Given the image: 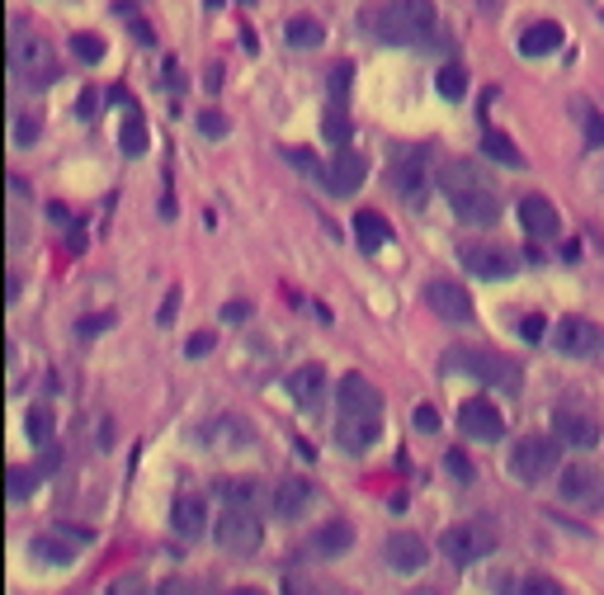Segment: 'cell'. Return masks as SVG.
Returning a JSON list of instances; mask_svg holds the SVG:
<instances>
[{
    "instance_id": "4316f807",
    "label": "cell",
    "mask_w": 604,
    "mask_h": 595,
    "mask_svg": "<svg viewBox=\"0 0 604 595\" xmlns=\"http://www.w3.org/2000/svg\"><path fill=\"white\" fill-rule=\"evenodd\" d=\"M218 497L227 501V510H256L265 501V487L251 478H237V482H218Z\"/></svg>"
},
{
    "instance_id": "ab89813d",
    "label": "cell",
    "mask_w": 604,
    "mask_h": 595,
    "mask_svg": "<svg viewBox=\"0 0 604 595\" xmlns=\"http://www.w3.org/2000/svg\"><path fill=\"white\" fill-rule=\"evenodd\" d=\"M199 133H203V137H213V142L227 137V118H222L218 109H203V114H199Z\"/></svg>"
},
{
    "instance_id": "7402d4cb",
    "label": "cell",
    "mask_w": 604,
    "mask_h": 595,
    "mask_svg": "<svg viewBox=\"0 0 604 595\" xmlns=\"http://www.w3.org/2000/svg\"><path fill=\"white\" fill-rule=\"evenodd\" d=\"M171 529L180 539H203L208 535V510L199 497H180L175 510H171Z\"/></svg>"
},
{
    "instance_id": "60d3db41",
    "label": "cell",
    "mask_w": 604,
    "mask_h": 595,
    "mask_svg": "<svg viewBox=\"0 0 604 595\" xmlns=\"http://www.w3.org/2000/svg\"><path fill=\"white\" fill-rule=\"evenodd\" d=\"M411 425L415 430H421V435H434V430H440V412H434V406H415V412H411Z\"/></svg>"
},
{
    "instance_id": "836d02e7",
    "label": "cell",
    "mask_w": 604,
    "mask_h": 595,
    "mask_svg": "<svg viewBox=\"0 0 604 595\" xmlns=\"http://www.w3.org/2000/svg\"><path fill=\"white\" fill-rule=\"evenodd\" d=\"M434 86H440L444 99H463V95H468V71H463V67H444Z\"/></svg>"
},
{
    "instance_id": "f546056e",
    "label": "cell",
    "mask_w": 604,
    "mask_h": 595,
    "mask_svg": "<svg viewBox=\"0 0 604 595\" xmlns=\"http://www.w3.org/2000/svg\"><path fill=\"white\" fill-rule=\"evenodd\" d=\"M283 161H288V166H298L307 180H317L321 190H326V180H330V166H321V161L311 156L307 147H283Z\"/></svg>"
},
{
    "instance_id": "5bb4252c",
    "label": "cell",
    "mask_w": 604,
    "mask_h": 595,
    "mask_svg": "<svg viewBox=\"0 0 604 595\" xmlns=\"http://www.w3.org/2000/svg\"><path fill=\"white\" fill-rule=\"evenodd\" d=\"M425 302H430V312L434 317H444V321H472V298L458 289V284H449V279H430L425 284Z\"/></svg>"
},
{
    "instance_id": "6da1fadb",
    "label": "cell",
    "mask_w": 604,
    "mask_h": 595,
    "mask_svg": "<svg viewBox=\"0 0 604 595\" xmlns=\"http://www.w3.org/2000/svg\"><path fill=\"white\" fill-rule=\"evenodd\" d=\"M440 190L449 199V209L458 213V222H468V228H496L501 222V199L487 184V175L468 166V161H449L440 171Z\"/></svg>"
},
{
    "instance_id": "7a4b0ae2",
    "label": "cell",
    "mask_w": 604,
    "mask_h": 595,
    "mask_svg": "<svg viewBox=\"0 0 604 595\" xmlns=\"http://www.w3.org/2000/svg\"><path fill=\"white\" fill-rule=\"evenodd\" d=\"M430 29H434V0H392V5L378 14V38L392 48L421 43Z\"/></svg>"
},
{
    "instance_id": "db71d44e",
    "label": "cell",
    "mask_w": 604,
    "mask_h": 595,
    "mask_svg": "<svg viewBox=\"0 0 604 595\" xmlns=\"http://www.w3.org/2000/svg\"><path fill=\"white\" fill-rule=\"evenodd\" d=\"M203 86H208V90H218V86H222V67L208 71V76H203Z\"/></svg>"
},
{
    "instance_id": "7dc6e473",
    "label": "cell",
    "mask_w": 604,
    "mask_h": 595,
    "mask_svg": "<svg viewBox=\"0 0 604 595\" xmlns=\"http://www.w3.org/2000/svg\"><path fill=\"white\" fill-rule=\"evenodd\" d=\"M208 350H213V336H194L190 345H184V355H190V359H203Z\"/></svg>"
},
{
    "instance_id": "f1b7e54d",
    "label": "cell",
    "mask_w": 604,
    "mask_h": 595,
    "mask_svg": "<svg viewBox=\"0 0 604 595\" xmlns=\"http://www.w3.org/2000/svg\"><path fill=\"white\" fill-rule=\"evenodd\" d=\"M482 152L491 161H501V166H510V171H525V152H519L510 137H501V133H487L482 137Z\"/></svg>"
},
{
    "instance_id": "d4e9b609",
    "label": "cell",
    "mask_w": 604,
    "mask_h": 595,
    "mask_svg": "<svg viewBox=\"0 0 604 595\" xmlns=\"http://www.w3.org/2000/svg\"><path fill=\"white\" fill-rule=\"evenodd\" d=\"M557 48H562V24H553V19H538V24L519 33V52L525 57H548Z\"/></svg>"
},
{
    "instance_id": "2e32d148",
    "label": "cell",
    "mask_w": 604,
    "mask_h": 595,
    "mask_svg": "<svg viewBox=\"0 0 604 595\" xmlns=\"http://www.w3.org/2000/svg\"><path fill=\"white\" fill-rule=\"evenodd\" d=\"M340 412L383 416V393H378V387H373L364 374H345V378H340Z\"/></svg>"
},
{
    "instance_id": "e575fe53",
    "label": "cell",
    "mask_w": 604,
    "mask_h": 595,
    "mask_svg": "<svg viewBox=\"0 0 604 595\" xmlns=\"http://www.w3.org/2000/svg\"><path fill=\"white\" fill-rule=\"evenodd\" d=\"M71 52L86 61V67H95V61H104V38L99 33H76L71 38Z\"/></svg>"
},
{
    "instance_id": "3957f363",
    "label": "cell",
    "mask_w": 604,
    "mask_h": 595,
    "mask_svg": "<svg viewBox=\"0 0 604 595\" xmlns=\"http://www.w3.org/2000/svg\"><path fill=\"white\" fill-rule=\"evenodd\" d=\"M10 67L29 80V86H52V76H57V61H52V48H48V38L43 33H33L24 24H14L10 33Z\"/></svg>"
},
{
    "instance_id": "f5cc1de1",
    "label": "cell",
    "mask_w": 604,
    "mask_h": 595,
    "mask_svg": "<svg viewBox=\"0 0 604 595\" xmlns=\"http://www.w3.org/2000/svg\"><path fill=\"white\" fill-rule=\"evenodd\" d=\"M57 529H61L71 544H90V529H76V525H57Z\"/></svg>"
},
{
    "instance_id": "681fc988",
    "label": "cell",
    "mask_w": 604,
    "mask_h": 595,
    "mask_svg": "<svg viewBox=\"0 0 604 595\" xmlns=\"http://www.w3.org/2000/svg\"><path fill=\"white\" fill-rule=\"evenodd\" d=\"M246 317H251V307H246V302H227L222 307V321H246Z\"/></svg>"
},
{
    "instance_id": "4dcf8cb0",
    "label": "cell",
    "mask_w": 604,
    "mask_h": 595,
    "mask_svg": "<svg viewBox=\"0 0 604 595\" xmlns=\"http://www.w3.org/2000/svg\"><path fill=\"white\" fill-rule=\"evenodd\" d=\"M118 147H123V156H142V152H147V123H142V114H128V118H123Z\"/></svg>"
},
{
    "instance_id": "8992f818",
    "label": "cell",
    "mask_w": 604,
    "mask_h": 595,
    "mask_svg": "<svg viewBox=\"0 0 604 595\" xmlns=\"http://www.w3.org/2000/svg\"><path fill=\"white\" fill-rule=\"evenodd\" d=\"M213 539H218L222 553H232V558H251V553L265 544L260 516L256 510H227V516L213 525Z\"/></svg>"
},
{
    "instance_id": "d590c367",
    "label": "cell",
    "mask_w": 604,
    "mask_h": 595,
    "mask_svg": "<svg viewBox=\"0 0 604 595\" xmlns=\"http://www.w3.org/2000/svg\"><path fill=\"white\" fill-rule=\"evenodd\" d=\"M321 133H326V142H330V147H349V118L340 114V109H330L326 114V123H321Z\"/></svg>"
},
{
    "instance_id": "1f68e13d",
    "label": "cell",
    "mask_w": 604,
    "mask_h": 595,
    "mask_svg": "<svg viewBox=\"0 0 604 595\" xmlns=\"http://www.w3.org/2000/svg\"><path fill=\"white\" fill-rule=\"evenodd\" d=\"M52 406H43V402H38V406H29V421H24V430H29V440L33 444H48L52 440Z\"/></svg>"
},
{
    "instance_id": "8fae6325",
    "label": "cell",
    "mask_w": 604,
    "mask_h": 595,
    "mask_svg": "<svg viewBox=\"0 0 604 595\" xmlns=\"http://www.w3.org/2000/svg\"><path fill=\"white\" fill-rule=\"evenodd\" d=\"M383 558L392 572H402V577H411V572H421L430 562V548L421 535H411V529H392V535L383 539Z\"/></svg>"
},
{
    "instance_id": "6f0895ef",
    "label": "cell",
    "mask_w": 604,
    "mask_h": 595,
    "mask_svg": "<svg viewBox=\"0 0 604 595\" xmlns=\"http://www.w3.org/2000/svg\"><path fill=\"white\" fill-rule=\"evenodd\" d=\"M411 595H434V590H411Z\"/></svg>"
},
{
    "instance_id": "7c38bea8",
    "label": "cell",
    "mask_w": 604,
    "mask_h": 595,
    "mask_svg": "<svg viewBox=\"0 0 604 595\" xmlns=\"http://www.w3.org/2000/svg\"><path fill=\"white\" fill-rule=\"evenodd\" d=\"M553 350L567 355V359H586V355L599 350V331L586 317H567V321H557V331H553Z\"/></svg>"
},
{
    "instance_id": "816d5d0a",
    "label": "cell",
    "mask_w": 604,
    "mask_h": 595,
    "mask_svg": "<svg viewBox=\"0 0 604 595\" xmlns=\"http://www.w3.org/2000/svg\"><path fill=\"white\" fill-rule=\"evenodd\" d=\"M586 142H590V147H599V142H604V118H599V114H590V133H586Z\"/></svg>"
},
{
    "instance_id": "ee69618b",
    "label": "cell",
    "mask_w": 604,
    "mask_h": 595,
    "mask_svg": "<svg viewBox=\"0 0 604 595\" xmlns=\"http://www.w3.org/2000/svg\"><path fill=\"white\" fill-rule=\"evenodd\" d=\"M519 336H525L529 345H534V340H544V336H548V321L534 312V317H525V321H519Z\"/></svg>"
},
{
    "instance_id": "484cf974",
    "label": "cell",
    "mask_w": 604,
    "mask_h": 595,
    "mask_svg": "<svg viewBox=\"0 0 604 595\" xmlns=\"http://www.w3.org/2000/svg\"><path fill=\"white\" fill-rule=\"evenodd\" d=\"M288 48H298V52H311V48H321L326 43V29H321V19H311V14H293L288 19Z\"/></svg>"
},
{
    "instance_id": "11a10c76",
    "label": "cell",
    "mask_w": 604,
    "mask_h": 595,
    "mask_svg": "<svg viewBox=\"0 0 604 595\" xmlns=\"http://www.w3.org/2000/svg\"><path fill=\"white\" fill-rule=\"evenodd\" d=\"M14 298H19V279L10 274V279H5V302H14Z\"/></svg>"
},
{
    "instance_id": "ffe728a7",
    "label": "cell",
    "mask_w": 604,
    "mask_h": 595,
    "mask_svg": "<svg viewBox=\"0 0 604 595\" xmlns=\"http://www.w3.org/2000/svg\"><path fill=\"white\" fill-rule=\"evenodd\" d=\"M354 548V529L345 520H330L321 529H311V539H307V553L311 558H340V553Z\"/></svg>"
},
{
    "instance_id": "b9f144b4",
    "label": "cell",
    "mask_w": 604,
    "mask_h": 595,
    "mask_svg": "<svg viewBox=\"0 0 604 595\" xmlns=\"http://www.w3.org/2000/svg\"><path fill=\"white\" fill-rule=\"evenodd\" d=\"M519 595H562V586L553 577H525L519 581Z\"/></svg>"
},
{
    "instance_id": "e0dca14e",
    "label": "cell",
    "mask_w": 604,
    "mask_h": 595,
    "mask_svg": "<svg viewBox=\"0 0 604 595\" xmlns=\"http://www.w3.org/2000/svg\"><path fill=\"white\" fill-rule=\"evenodd\" d=\"M364 175H368V161L359 156V152H349V147H340L336 152V161H330V180H326V194H359V184H364Z\"/></svg>"
},
{
    "instance_id": "5b68a950",
    "label": "cell",
    "mask_w": 604,
    "mask_h": 595,
    "mask_svg": "<svg viewBox=\"0 0 604 595\" xmlns=\"http://www.w3.org/2000/svg\"><path fill=\"white\" fill-rule=\"evenodd\" d=\"M440 548H444V558L453 567H472V562H482V558H491V553H496V529L482 525V520L453 525V529H444Z\"/></svg>"
},
{
    "instance_id": "d6a6232c",
    "label": "cell",
    "mask_w": 604,
    "mask_h": 595,
    "mask_svg": "<svg viewBox=\"0 0 604 595\" xmlns=\"http://www.w3.org/2000/svg\"><path fill=\"white\" fill-rule=\"evenodd\" d=\"M38 487L33 468H5V497L10 501H29V491Z\"/></svg>"
},
{
    "instance_id": "44dd1931",
    "label": "cell",
    "mask_w": 604,
    "mask_h": 595,
    "mask_svg": "<svg viewBox=\"0 0 604 595\" xmlns=\"http://www.w3.org/2000/svg\"><path fill=\"white\" fill-rule=\"evenodd\" d=\"M599 473L595 468H586V463H571L567 473H562V501H576V506H586V501H595L599 497Z\"/></svg>"
},
{
    "instance_id": "f6af8a7d",
    "label": "cell",
    "mask_w": 604,
    "mask_h": 595,
    "mask_svg": "<svg viewBox=\"0 0 604 595\" xmlns=\"http://www.w3.org/2000/svg\"><path fill=\"white\" fill-rule=\"evenodd\" d=\"M109 595H147V586H142V577H123L109 586Z\"/></svg>"
},
{
    "instance_id": "ac0fdd59",
    "label": "cell",
    "mask_w": 604,
    "mask_h": 595,
    "mask_svg": "<svg viewBox=\"0 0 604 595\" xmlns=\"http://www.w3.org/2000/svg\"><path fill=\"white\" fill-rule=\"evenodd\" d=\"M553 435L557 444H571V449H595L599 444V425L581 412H557L553 416Z\"/></svg>"
},
{
    "instance_id": "7bdbcfd3",
    "label": "cell",
    "mask_w": 604,
    "mask_h": 595,
    "mask_svg": "<svg viewBox=\"0 0 604 595\" xmlns=\"http://www.w3.org/2000/svg\"><path fill=\"white\" fill-rule=\"evenodd\" d=\"M444 468H449V473L458 478V482H472L477 473H472V463L463 459V454H458V449H453V454H444Z\"/></svg>"
},
{
    "instance_id": "603a6c76",
    "label": "cell",
    "mask_w": 604,
    "mask_h": 595,
    "mask_svg": "<svg viewBox=\"0 0 604 595\" xmlns=\"http://www.w3.org/2000/svg\"><path fill=\"white\" fill-rule=\"evenodd\" d=\"M29 558L43 562V567H67V562L76 558V544L61 535V529H52V535H38V539L29 544Z\"/></svg>"
},
{
    "instance_id": "f907efd6",
    "label": "cell",
    "mask_w": 604,
    "mask_h": 595,
    "mask_svg": "<svg viewBox=\"0 0 604 595\" xmlns=\"http://www.w3.org/2000/svg\"><path fill=\"white\" fill-rule=\"evenodd\" d=\"M175 307H180V289H171V298H165V307H161V326H171V321H175Z\"/></svg>"
},
{
    "instance_id": "74e56055",
    "label": "cell",
    "mask_w": 604,
    "mask_h": 595,
    "mask_svg": "<svg viewBox=\"0 0 604 595\" xmlns=\"http://www.w3.org/2000/svg\"><path fill=\"white\" fill-rule=\"evenodd\" d=\"M109 326H114L109 312H95V317H80V321H76V336L90 340V336H99V331H109Z\"/></svg>"
},
{
    "instance_id": "83f0119b",
    "label": "cell",
    "mask_w": 604,
    "mask_h": 595,
    "mask_svg": "<svg viewBox=\"0 0 604 595\" xmlns=\"http://www.w3.org/2000/svg\"><path fill=\"white\" fill-rule=\"evenodd\" d=\"M354 237H359V246H364V251L373 256V251H383V246L392 241V232H387V222L378 218V213H354Z\"/></svg>"
},
{
    "instance_id": "d6986e66",
    "label": "cell",
    "mask_w": 604,
    "mask_h": 595,
    "mask_svg": "<svg viewBox=\"0 0 604 595\" xmlns=\"http://www.w3.org/2000/svg\"><path fill=\"white\" fill-rule=\"evenodd\" d=\"M519 222L529 228V237H557L562 232V218L544 194H525L519 199Z\"/></svg>"
},
{
    "instance_id": "9c48e42d",
    "label": "cell",
    "mask_w": 604,
    "mask_h": 595,
    "mask_svg": "<svg viewBox=\"0 0 604 595\" xmlns=\"http://www.w3.org/2000/svg\"><path fill=\"white\" fill-rule=\"evenodd\" d=\"M458 265H463L468 274H477V279H491V284L510 279L519 270L506 246H487V241H463V246H458Z\"/></svg>"
},
{
    "instance_id": "4fadbf2b",
    "label": "cell",
    "mask_w": 604,
    "mask_h": 595,
    "mask_svg": "<svg viewBox=\"0 0 604 595\" xmlns=\"http://www.w3.org/2000/svg\"><path fill=\"white\" fill-rule=\"evenodd\" d=\"M383 435V416H354V412H340L336 421V444L345 454H368Z\"/></svg>"
},
{
    "instance_id": "9a60e30c",
    "label": "cell",
    "mask_w": 604,
    "mask_h": 595,
    "mask_svg": "<svg viewBox=\"0 0 604 595\" xmlns=\"http://www.w3.org/2000/svg\"><path fill=\"white\" fill-rule=\"evenodd\" d=\"M311 501H317V487L302 482V478H283L274 491H269V510H274L279 520H302Z\"/></svg>"
},
{
    "instance_id": "c3c4849f",
    "label": "cell",
    "mask_w": 604,
    "mask_h": 595,
    "mask_svg": "<svg viewBox=\"0 0 604 595\" xmlns=\"http://www.w3.org/2000/svg\"><path fill=\"white\" fill-rule=\"evenodd\" d=\"M156 595H194V586H190V581H180V577H171V581H161V586H156Z\"/></svg>"
},
{
    "instance_id": "52a82bcc",
    "label": "cell",
    "mask_w": 604,
    "mask_h": 595,
    "mask_svg": "<svg viewBox=\"0 0 604 595\" xmlns=\"http://www.w3.org/2000/svg\"><path fill=\"white\" fill-rule=\"evenodd\" d=\"M392 194H397L406 209H425L430 199V171H425V152L406 147L397 156V166H392Z\"/></svg>"
},
{
    "instance_id": "9f6ffc18",
    "label": "cell",
    "mask_w": 604,
    "mask_h": 595,
    "mask_svg": "<svg viewBox=\"0 0 604 595\" xmlns=\"http://www.w3.org/2000/svg\"><path fill=\"white\" fill-rule=\"evenodd\" d=\"M227 595H265V590H251V586H241V590H227Z\"/></svg>"
},
{
    "instance_id": "30bf717a",
    "label": "cell",
    "mask_w": 604,
    "mask_h": 595,
    "mask_svg": "<svg viewBox=\"0 0 604 595\" xmlns=\"http://www.w3.org/2000/svg\"><path fill=\"white\" fill-rule=\"evenodd\" d=\"M458 430H463L468 440L496 444V440L506 435V416L496 412V402H487V397H472V402H463V406H458Z\"/></svg>"
},
{
    "instance_id": "f35d334b",
    "label": "cell",
    "mask_w": 604,
    "mask_h": 595,
    "mask_svg": "<svg viewBox=\"0 0 604 595\" xmlns=\"http://www.w3.org/2000/svg\"><path fill=\"white\" fill-rule=\"evenodd\" d=\"M326 86H330V95H336V99H345V95H349V86H354V67H349V61H340V67L330 71Z\"/></svg>"
},
{
    "instance_id": "cb8c5ba5",
    "label": "cell",
    "mask_w": 604,
    "mask_h": 595,
    "mask_svg": "<svg viewBox=\"0 0 604 595\" xmlns=\"http://www.w3.org/2000/svg\"><path fill=\"white\" fill-rule=\"evenodd\" d=\"M321 387H326V368L321 364H302L288 374V393H293L298 406H317L321 402Z\"/></svg>"
},
{
    "instance_id": "8d00e7d4",
    "label": "cell",
    "mask_w": 604,
    "mask_h": 595,
    "mask_svg": "<svg viewBox=\"0 0 604 595\" xmlns=\"http://www.w3.org/2000/svg\"><path fill=\"white\" fill-rule=\"evenodd\" d=\"M38 133H43V128H38L33 114H19V118H14V147H33Z\"/></svg>"
},
{
    "instance_id": "277c9868",
    "label": "cell",
    "mask_w": 604,
    "mask_h": 595,
    "mask_svg": "<svg viewBox=\"0 0 604 595\" xmlns=\"http://www.w3.org/2000/svg\"><path fill=\"white\" fill-rule=\"evenodd\" d=\"M444 374L472 378V383H501V387H519V364L491 350H449L444 355Z\"/></svg>"
},
{
    "instance_id": "bcb514c9",
    "label": "cell",
    "mask_w": 604,
    "mask_h": 595,
    "mask_svg": "<svg viewBox=\"0 0 604 595\" xmlns=\"http://www.w3.org/2000/svg\"><path fill=\"white\" fill-rule=\"evenodd\" d=\"M95 109H99V95H95V90H80L76 114H80V118H95Z\"/></svg>"
},
{
    "instance_id": "ba28073f",
    "label": "cell",
    "mask_w": 604,
    "mask_h": 595,
    "mask_svg": "<svg viewBox=\"0 0 604 595\" xmlns=\"http://www.w3.org/2000/svg\"><path fill=\"white\" fill-rule=\"evenodd\" d=\"M557 468V440H544V435H529V440H519L515 444V454H510V473L519 482H544L548 473Z\"/></svg>"
}]
</instances>
